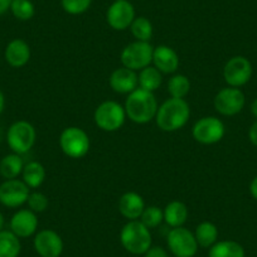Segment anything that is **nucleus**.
<instances>
[{
	"label": "nucleus",
	"mask_w": 257,
	"mask_h": 257,
	"mask_svg": "<svg viewBox=\"0 0 257 257\" xmlns=\"http://www.w3.org/2000/svg\"><path fill=\"white\" fill-rule=\"evenodd\" d=\"M248 138H249V142H251L254 147H257V120L254 121V122L251 125V127H249Z\"/></svg>",
	"instance_id": "34"
},
{
	"label": "nucleus",
	"mask_w": 257,
	"mask_h": 257,
	"mask_svg": "<svg viewBox=\"0 0 257 257\" xmlns=\"http://www.w3.org/2000/svg\"><path fill=\"white\" fill-rule=\"evenodd\" d=\"M208 257H244V249L236 241H217L209 248Z\"/></svg>",
	"instance_id": "23"
},
{
	"label": "nucleus",
	"mask_w": 257,
	"mask_h": 257,
	"mask_svg": "<svg viewBox=\"0 0 257 257\" xmlns=\"http://www.w3.org/2000/svg\"><path fill=\"white\" fill-rule=\"evenodd\" d=\"M108 85L116 93L128 95L139 87V78H138L137 71H133L123 66L116 68L108 78Z\"/></svg>",
	"instance_id": "15"
},
{
	"label": "nucleus",
	"mask_w": 257,
	"mask_h": 257,
	"mask_svg": "<svg viewBox=\"0 0 257 257\" xmlns=\"http://www.w3.org/2000/svg\"><path fill=\"white\" fill-rule=\"evenodd\" d=\"M92 0H61L62 8L71 16H80L88 11Z\"/></svg>",
	"instance_id": "31"
},
{
	"label": "nucleus",
	"mask_w": 257,
	"mask_h": 257,
	"mask_svg": "<svg viewBox=\"0 0 257 257\" xmlns=\"http://www.w3.org/2000/svg\"><path fill=\"white\" fill-rule=\"evenodd\" d=\"M125 112L133 122L148 123L154 120L159 105L154 92L138 87L137 90L128 93L125 101Z\"/></svg>",
	"instance_id": "2"
},
{
	"label": "nucleus",
	"mask_w": 257,
	"mask_h": 257,
	"mask_svg": "<svg viewBox=\"0 0 257 257\" xmlns=\"http://www.w3.org/2000/svg\"><path fill=\"white\" fill-rule=\"evenodd\" d=\"M252 76L251 62L243 56H234L227 61L223 68V77L229 87L246 85Z\"/></svg>",
	"instance_id": "10"
},
{
	"label": "nucleus",
	"mask_w": 257,
	"mask_h": 257,
	"mask_svg": "<svg viewBox=\"0 0 257 257\" xmlns=\"http://www.w3.org/2000/svg\"><path fill=\"white\" fill-rule=\"evenodd\" d=\"M13 0H0V16H3L8 9H11V4Z\"/></svg>",
	"instance_id": "35"
},
{
	"label": "nucleus",
	"mask_w": 257,
	"mask_h": 257,
	"mask_svg": "<svg viewBox=\"0 0 257 257\" xmlns=\"http://www.w3.org/2000/svg\"><path fill=\"white\" fill-rule=\"evenodd\" d=\"M194 237H196L198 246L211 248L218 239V228L212 222L204 221L197 226Z\"/></svg>",
	"instance_id": "21"
},
{
	"label": "nucleus",
	"mask_w": 257,
	"mask_h": 257,
	"mask_svg": "<svg viewBox=\"0 0 257 257\" xmlns=\"http://www.w3.org/2000/svg\"><path fill=\"white\" fill-rule=\"evenodd\" d=\"M123 248L133 254H144L152 247V233L139 219L128 221L120 232Z\"/></svg>",
	"instance_id": "3"
},
{
	"label": "nucleus",
	"mask_w": 257,
	"mask_h": 257,
	"mask_svg": "<svg viewBox=\"0 0 257 257\" xmlns=\"http://www.w3.org/2000/svg\"><path fill=\"white\" fill-rule=\"evenodd\" d=\"M153 52L154 47L149 42L135 41L121 51V63L133 71H142L153 63Z\"/></svg>",
	"instance_id": "6"
},
{
	"label": "nucleus",
	"mask_w": 257,
	"mask_h": 257,
	"mask_svg": "<svg viewBox=\"0 0 257 257\" xmlns=\"http://www.w3.org/2000/svg\"><path fill=\"white\" fill-rule=\"evenodd\" d=\"M130 31H132L135 41L149 42L153 37L154 29H153V24L149 19L145 17H138L130 26Z\"/></svg>",
	"instance_id": "28"
},
{
	"label": "nucleus",
	"mask_w": 257,
	"mask_h": 257,
	"mask_svg": "<svg viewBox=\"0 0 257 257\" xmlns=\"http://www.w3.org/2000/svg\"><path fill=\"white\" fill-rule=\"evenodd\" d=\"M115 2H120V0H115Z\"/></svg>",
	"instance_id": "41"
},
{
	"label": "nucleus",
	"mask_w": 257,
	"mask_h": 257,
	"mask_svg": "<svg viewBox=\"0 0 257 257\" xmlns=\"http://www.w3.org/2000/svg\"><path fill=\"white\" fill-rule=\"evenodd\" d=\"M34 248L41 257H59L63 252V241L53 229H42L34 237Z\"/></svg>",
	"instance_id": "14"
},
{
	"label": "nucleus",
	"mask_w": 257,
	"mask_h": 257,
	"mask_svg": "<svg viewBox=\"0 0 257 257\" xmlns=\"http://www.w3.org/2000/svg\"><path fill=\"white\" fill-rule=\"evenodd\" d=\"M144 254L145 257H168L167 251H165L163 247H159V246L150 247Z\"/></svg>",
	"instance_id": "33"
},
{
	"label": "nucleus",
	"mask_w": 257,
	"mask_h": 257,
	"mask_svg": "<svg viewBox=\"0 0 257 257\" xmlns=\"http://www.w3.org/2000/svg\"><path fill=\"white\" fill-rule=\"evenodd\" d=\"M249 192H251V196L257 201V177L249 184Z\"/></svg>",
	"instance_id": "36"
},
{
	"label": "nucleus",
	"mask_w": 257,
	"mask_h": 257,
	"mask_svg": "<svg viewBox=\"0 0 257 257\" xmlns=\"http://www.w3.org/2000/svg\"><path fill=\"white\" fill-rule=\"evenodd\" d=\"M163 213H164V222L172 228L183 227L189 216L188 207L180 201H173L168 203L163 209Z\"/></svg>",
	"instance_id": "20"
},
{
	"label": "nucleus",
	"mask_w": 257,
	"mask_h": 257,
	"mask_svg": "<svg viewBox=\"0 0 257 257\" xmlns=\"http://www.w3.org/2000/svg\"><path fill=\"white\" fill-rule=\"evenodd\" d=\"M23 182L29 188H39L46 180V169L38 162H29L23 168Z\"/></svg>",
	"instance_id": "24"
},
{
	"label": "nucleus",
	"mask_w": 257,
	"mask_h": 257,
	"mask_svg": "<svg viewBox=\"0 0 257 257\" xmlns=\"http://www.w3.org/2000/svg\"><path fill=\"white\" fill-rule=\"evenodd\" d=\"M59 147L64 155L72 159H81L86 157L90 150L91 142L87 133L77 126L66 127L59 137Z\"/></svg>",
	"instance_id": "5"
},
{
	"label": "nucleus",
	"mask_w": 257,
	"mask_h": 257,
	"mask_svg": "<svg viewBox=\"0 0 257 257\" xmlns=\"http://www.w3.org/2000/svg\"><path fill=\"white\" fill-rule=\"evenodd\" d=\"M226 128L223 121L216 116H204L199 118L192 128L193 139L203 145L217 144L224 137Z\"/></svg>",
	"instance_id": "8"
},
{
	"label": "nucleus",
	"mask_w": 257,
	"mask_h": 257,
	"mask_svg": "<svg viewBox=\"0 0 257 257\" xmlns=\"http://www.w3.org/2000/svg\"><path fill=\"white\" fill-rule=\"evenodd\" d=\"M170 252L175 257H193L198 251V243L194 233L185 227H175L170 229L167 237Z\"/></svg>",
	"instance_id": "9"
},
{
	"label": "nucleus",
	"mask_w": 257,
	"mask_h": 257,
	"mask_svg": "<svg viewBox=\"0 0 257 257\" xmlns=\"http://www.w3.org/2000/svg\"><path fill=\"white\" fill-rule=\"evenodd\" d=\"M251 112L252 115L257 118V98L256 100H253V102L251 103Z\"/></svg>",
	"instance_id": "38"
},
{
	"label": "nucleus",
	"mask_w": 257,
	"mask_h": 257,
	"mask_svg": "<svg viewBox=\"0 0 257 257\" xmlns=\"http://www.w3.org/2000/svg\"><path fill=\"white\" fill-rule=\"evenodd\" d=\"M23 159L21 155L16 154H9L2 159L0 162V174L6 179H17L19 174L23 172Z\"/></svg>",
	"instance_id": "25"
},
{
	"label": "nucleus",
	"mask_w": 257,
	"mask_h": 257,
	"mask_svg": "<svg viewBox=\"0 0 257 257\" xmlns=\"http://www.w3.org/2000/svg\"><path fill=\"white\" fill-rule=\"evenodd\" d=\"M190 117L189 103L184 98H168L158 107L155 121L160 130L174 133L187 125Z\"/></svg>",
	"instance_id": "1"
},
{
	"label": "nucleus",
	"mask_w": 257,
	"mask_h": 257,
	"mask_svg": "<svg viewBox=\"0 0 257 257\" xmlns=\"http://www.w3.org/2000/svg\"><path fill=\"white\" fill-rule=\"evenodd\" d=\"M135 8L127 0L113 2L106 12L107 24L115 31H126L134 22Z\"/></svg>",
	"instance_id": "13"
},
{
	"label": "nucleus",
	"mask_w": 257,
	"mask_h": 257,
	"mask_svg": "<svg viewBox=\"0 0 257 257\" xmlns=\"http://www.w3.org/2000/svg\"><path fill=\"white\" fill-rule=\"evenodd\" d=\"M190 91V81L185 75H174L168 81V93L173 98H185Z\"/></svg>",
	"instance_id": "27"
},
{
	"label": "nucleus",
	"mask_w": 257,
	"mask_h": 257,
	"mask_svg": "<svg viewBox=\"0 0 257 257\" xmlns=\"http://www.w3.org/2000/svg\"><path fill=\"white\" fill-rule=\"evenodd\" d=\"M11 11L18 21H29L34 17L36 8L31 0H13L11 4Z\"/></svg>",
	"instance_id": "29"
},
{
	"label": "nucleus",
	"mask_w": 257,
	"mask_h": 257,
	"mask_svg": "<svg viewBox=\"0 0 257 257\" xmlns=\"http://www.w3.org/2000/svg\"><path fill=\"white\" fill-rule=\"evenodd\" d=\"M31 188L19 179H7L0 184V203L9 208H18L27 203Z\"/></svg>",
	"instance_id": "11"
},
{
	"label": "nucleus",
	"mask_w": 257,
	"mask_h": 257,
	"mask_svg": "<svg viewBox=\"0 0 257 257\" xmlns=\"http://www.w3.org/2000/svg\"><path fill=\"white\" fill-rule=\"evenodd\" d=\"M153 63L157 70H159L162 73H167V75H172V73L177 72L179 68V56L177 52L169 46H158L154 48L153 52Z\"/></svg>",
	"instance_id": "17"
},
{
	"label": "nucleus",
	"mask_w": 257,
	"mask_h": 257,
	"mask_svg": "<svg viewBox=\"0 0 257 257\" xmlns=\"http://www.w3.org/2000/svg\"><path fill=\"white\" fill-rule=\"evenodd\" d=\"M0 142H2V135H0Z\"/></svg>",
	"instance_id": "40"
},
{
	"label": "nucleus",
	"mask_w": 257,
	"mask_h": 257,
	"mask_svg": "<svg viewBox=\"0 0 257 257\" xmlns=\"http://www.w3.org/2000/svg\"><path fill=\"white\" fill-rule=\"evenodd\" d=\"M125 107L112 100L103 101L96 107L93 113V120L98 128L106 133L117 132L122 127L126 120Z\"/></svg>",
	"instance_id": "4"
},
{
	"label": "nucleus",
	"mask_w": 257,
	"mask_h": 257,
	"mask_svg": "<svg viewBox=\"0 0 257 257\" xmlns=\"http://www.w3.org/2000/svg\"><path fill=\"white\" fill-rule=\"evenodd\" d=\"M118 212L128 221H137L145 209L144 198L137 192H127L118 199Z\"/></svg>",
	"instance_id": "18"
},
{
	"label": "nucleus",
	"mask_w": 257,
	"mask_h": 257,
	"mask_svg": "<svg viewBox=\"0 0 257 257\" xmlns=\"http://www.w3.org/2000/svg\"><path fill=\"white\" fill-rule=\"evenodd\" d=\"M37 133L34 126L28 121H17L9 127L7 142L16 154H26L36 144Z\"/></svg>",
	"instance_id": "7"
},
{
	"label": "nucleus",
	"mask_w": 257,
	"mask_h": 257,
	"mask_svg": "<svg viewBox=\"0 0 257 257\" xmlns=\"http://www.w3.org/2000/svg\"><path fill=\"white\" fill-rule=\"evenodd\" d=\"M38 228V217L31 209H19L11 219V231L19 238H27Z\"/></svg>",
	"instance_id": "16"
},
{
	"label": "nucleus",
	"mask_w": 257,
	"mask_h": 257,
	"mask_svg": "<svg viewBox=\"0 0 257 257\" xmlns=\"http://www.w3.org/2000/svg\"><path fill=\"white\" fill-rule=\"evenodd\" d=\"M139 87L143 90H147L149 92H154L162 86L163 82V73L154 66H148L139 71Z\"/></svg>",
	"instance_id": "22"
},
{
	"label": "nucleus",
	"mask_w": 257,
	"mask_h": 257,
	"mask_svg": "<svg viewBox=\"0 0 257 257\" xmlns=\"http://www.w3.org/2000/svg\"><path fill=\"white\" fill-rule=\"evenodd\" d=\"M214 108L223 116H233L242 111L244 106V95L237 87H224L214 97Z\"/></svg>",
	"instance_id": "12"
},
{
	"label": "nucleus",
	"mask_w": 257,
	"mask_h": 257,
	"mask_svg": "<svg viewBox=\"0 0 257 257\" xmlns=\"http://www.w3.org/2000/svg\"><path fill=\"white\" fill-rule=\"evenodd\" d=\"M22 244L12 231H0V257H18Z\"/></svg>",
	"instance_id": "26"
},
{
	"label": "nucleus",
	"mask_w": 257,
	"mask_h": 257,
	"mask_svg": "<svg viewBox=\"0 0 257 257\" xmlns=\"http://www.w3.org/2000/svg\"><path fill=\"white\" fill-rule=\"evenodd\" d=\"M27 203H28L29 209H31L32 212H34V213H42V212L46 211L49 206L48 197L41 192L31 193Z\"/></svg>",
	"instance_id": "32"
},
{
	"label": "nucleus",
	"mask_w": 257,
	"mask_h": 257,
	"mask_svg": "<svg viewBox=\"0 0 257 257\" xmlns=\"http://www.w3.org/2000/svg\"><path fill=\"white\" fill-rule=\"evenodd\" d=\"M6 59L12 67H23L31 59V47L23 39H13L6 48Z\"/></svg>",
	"instance_id": "19"
},
{
	"label": "nucleus",
	"mask_w": 257,
	"mask_h": 257,
	"mask_svg": "<svg viewBox=\"0 0 257 257\" xmlns=\"http://www.w3.org/2000/svg\"><path fill=\"white\" fill-rule=\"evenodd\" d=\"M4 106H6V98H4L3 92L0 91V115H2V112H3Z\"/></svg>",
	"instance_id": "37"
},
{
	"label": "nucleus",
	"mask_w": 257,
	"mask_h": 257,
	"mask_svg": "<svg viewBox=\"0 0 257 257\" xmlns=\"http://www.w3.org/2000/svg\"><path fill=\"white\" fill-rule=\"evenodd\" d=\"M164 221V213H163V209L159 208L157 206H149L145 207L144 212L140 216V222H142L144 226H147L148 228H155L159 224H162V222Z\"/></svg>",
	"instance_id": "30"
},
{
	"label": "nucleus",
	"mask_w": 257,
	"mask_h": 257,
	"mask_svg": "<svg viewBox=\"0 0 257 257\" xmlns=\"http://www.w3.org/2000/svg\"><path fill=\"white\" fill-rule=\"evenodd\" d=\"M3 227H4V216L2 214V212H0V231H3Z\"/></svg>",
	"instance_id": "39"
}]
</instances>
